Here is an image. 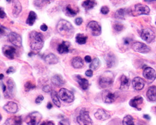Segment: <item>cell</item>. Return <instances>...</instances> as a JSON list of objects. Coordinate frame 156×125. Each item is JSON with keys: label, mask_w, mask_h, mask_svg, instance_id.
Segmentation results:
<instances>
[{"label": "cell", "mask_w": 156, "mask_h": 125, "mask_svg": "<svg viewBox=\"0 0 156 125\" xmlns=\"http://www.w3.org/2000/svg\"><path fill=\"white\" fill-rule=\"evenodd\" d=\"M43 90L45 93H49V92L52 91V88H51V87L49 85H45L43 88Z\"/></svg>", "instance_id": "obj_43"}, {"label": "cell", "mask_w": 156, "mask_h": 125, "mask_svg": "<svg viewBox=\"0 0 156 125\" xmlns=\"http://www.w3.org/2000/svg\"><path fill=\"white\" fill-rule=\"evenodd\" d=\"M3 78H4V75L3 74H1V80L2 81V80L3 79Z\"/></svg>", "instance_id": "obj_58"}, {"label": "cell", "mask_w": 156, "mask_h": 125, "mask_svg": "<svg viewBox=\"0 0 156 125\" xmlns=\"http://www.w3.org/2000/svg\"><path fill=\"white\" fill-rule=\"evenodd\" d=\"M22 123L21 116H13L7 119L3 125H21Z\"/></svg>", "instance_id": "obj_22"}, {"label": "cell", "mask_w": 156, "mask_h": 125, "mask_svg": "<svg viewBox=\"0 0 156 125\" xmlns=\"http://www.w3.org/2000/svg\"><path fill=\"white\" fill-rule=\"evenodd\" d=\"M36 88V86L35 84H34L31 81H27V83H25L24 84V90L25 91L27 92H28L33 89H34Z\"/></svg>", "instance_id": "obj_38"}, {"label": "cell", "mask_w": 156, "mask_h": 125, "mask_svg": "<svg viewBox=\"0 0 156 125\" xmlns=\"http://www.w3.org/2000/svg\"><path fill=\"white\" fill-rule=\"evenodd\" d=\"M84 60H85V61H86L87 62H92V58H91V57H90V56H89V55L85 56Z\"/></svg>", "instance_id": "obj_49"}, {"label": "cell", "mask_w": 156, "mask_h": 125, "mask_svg": "<svg viewBox=\"0 0 156 125\" xmlns=\"http://www.w3.org/2000/svg\"><path fill=\"white\" fill-rule=\"evenodd\" d=\"M16 84L13 80L9 78L7 81L6 90L4 92L5 98H12L15 96L16 94Z\"/></svg>", "instance_id": "obj_7"}, {"label": "cell", "mask_w": 156, "mask_h": 125, "mask_svg": "<svg viewBox=\"0 0 156 125\" xmlns=\"http://www.w3.org/2000/svg\"><path fill=\"white\" fill-rule=\"evenodd\" d=\"M86 75L88 77H91L93 75V71L92 70H88L86 71Z\"/></svg>", "instance_id": "obj_45"}, {"label": "cell", "mask_w": 156, "mask_h": 125, "mask_svg": "<svg viewBox=\"0 0 156 125\" xmlns=\"http://www.w3.org/2000/svg\"><path fill=\"white\" fill-rule=\"evenodd\" d=\"M3 55L10 59H14L16 53V49L15 47L11 46H4L3 49Z\"/></svg>", "instance_id": "obj_15"}, {"label": "cell", "mask_w": 156, "mask_h": 125, "mask_svg": "<svg viewBox=\"0 0 156 125\" xmlns=\"http://www.w3.org/2000/svg\"><path fill=\"white\" fill-rule=\"evenodd\" d=\"M5 16H6L5 12L4 10L3 9V8H1V18H2V19H3V18H5Z\"/></svg>", "instance_id": "obj_50"}, {"label": "cell", "mask_w": 156, "mask_h": 125, "mask_svg": "<svg viewBox=\"0 0 156 125\" xmlns=\"http://www.w3.org/2000/svg\"><path fill=\"white\" fill-rule=\"evenodd\" d=\"M113 83V74L109 71L104 73L99 78V85L102 88H107Z\"/></svg>", "instance_id": "obj_3"}, {"label": "cell", "mask_w": 156, "mask_h": 125, "mask_svg": "<svg viewBox=\"0 0 156 125\" xmlns=\"http://www.w3.org/2000/svg\"><path fill=\"white\" fill-rule=\"evenodd\" d=\"M15 70H15V68L14 67L11 66V67H9V68L7 70V71H6V73H7V74H10V73H15Z\"/></svg>", "instance_id": "obj_47"}, {"label": "cell", "mask_w": 156, "mask_h": 125, "mask_svg": "<svg viewBox=\"0 0 156 125\" xmlns=\"http://www.w3.org/2000/svg\"><path fill=\"white\" fill-rule=\"evenodd\" d=\"M117 96L115 93H113L109 90H106L102 93V100L106 103H112L115 102Z\"/></svg>", "instance_id": "obj_12"}, {"label": "cell", "mask_w": 156, "mask_h": 125, "mask_svg": "<svg viewBox=\"0 0 156 125\" xmlns=\"http://www.w3.org/2000/svg\"><path fill=\"white\" fill-rule=\"evenodd\" d=\"M22 11V6L19 0H12V15L16 18Z\"/></svg>", "instance_id": "obj_19"}, {"label": "cell", "mask_w": 156, "mask_h": 125, "mask_svg": "<svg viewBox=\"0 0 156 125\" xmlns=\"http://www.w3.org/2000/svg\"><path fill=\"white\" fill-rule=\"evenodd\" d=\"M133 86L135 90L140 91L144 88L145 86V81L140 77H136L133 80Z\"/></svg>", "instance_id": "obj_18"}, {"label": "cell", "mask_w": 156, "mask_h": 125, "mask_svg": "<svg viewBox=\"0 0 156 125\" xmlns=\"http://www.w3.org/2000/svg\"><path fill=\"white\" fill-rule=\"evenodd\" d=\"M126 15V9H119L117 10L115 13V17L118 19H124V17Z\"/></svg>", "instance_id": "obj_35"}, {"label": "cell", "mask_w": 156, "mask_h": 125, "mask_svg": "<svg viewBox=\"0 0 156 125\" xmlns=\"http://www.w3.org/2000/svg\"><path fill=\"white\" fill-rule=\"evenodd\" d=\"M42 119V115L37 111H33L30 113L27 118L26 123L28 125H38Z\"/></svg>", "instance_id": "obj_5"}, {"label": "cell", "mask_w": 156, "mask_h": 125, "mask_svg": "<svg viewBox=\"0 0 156 125\" xmlns=\"http://www.w3.org/2000/svg\"><path fill=\"white\" fill-rule=\"evenodd\" d=\"M144 118L145 119H146V120H151V117H150V116L148 115H144Z\"/></svg>", "instance_id": "obj_56"}, {"label": "cell", "mask_w": 156, "mask_h": 125, "mask_svg": "<svg viewBox=\"0 0 156 125\" xmlns=\"http://www.w3.org/2000/svg\"><path fill=\"white\" fill-rule=\"evenodd\" d=\"M109 8L106 6H104L101 8V12L103 15H107L109 13Z\"/></svg>", "instance_id": "obj_40"}, {"label": "cell", "mask_w": 156, "mask_h": 125, "mask_svg": "<svg viewBox=\"0 0 156 125\" xmlns=\"http://www.w3.org/2000/svg\"><path fill=\"white\" fill-rule=\"evenodd\" d=\"M37 19V15L36 14V12L31 11L30 12L29 16L28 17V19L27 20V23L30 25V26H32V25L34 24L35 23V21Z\"/></svg>", "instance_id": "obj_32"}, {"label": "cell", "mask_w": 156, "mask_h": 125, "mask_svg": "<svg viewBox=\"0 0 156 125\" xmlns=\"http://www.w3.org/2000/svg\"><path fill=\"white\" fill-rule=\"evenodd\" d=\"M6 2H7L8 3H10V2H11V0H6Z\"/></svg>", "instance_id": "obj_59"}, {"label": "cell", "mask_w": 156, "mask_h": 125, "mask_svg": "<svg viewBox=\"0 0 156 125\" xmlns=\"http://www.w3.org/2000/svg\"><path fill=\"white\" fill-rule=\"evenodd\" d=\"M96 5L97 3L96 2V0H84L82 3L83 7L86 10H89L93 8Z\"/></svg>", "instance_id": "obj_30"}, {"label": "cell", "mask_w": 156, "mask_h": 125, "mask_svg": "<svg viewBox=\"0 0 156 125\" xmlns=\"http://www.w3.org/2000/svg\"><path fill=\"white\" fill-rule=\"evenodd\" d=\"M8 39L9 41L15 46H22V38L19 34L15 32H11L8 35Z\"/></svg>", "instance_id": "obj_11"}, {"label": "cell", "mask_w": 156, "mask_h": 125, "mask_svg": "<svg viewBox=\"0 0 156 125\" xmlns=\"http://www.w3.org/2000/svg\"><path fill=\"white\" fill-rule=\"evenodd\" d=\"M51 99L53 100V102L54 103V104L58 108H60L61 103L59 102V95H58L57 92L55 90H52V91L51 92Z\"/></svg>", "instance_id": "obj_31"}, {"label": "cell", "mask_w": 156, "mask_h": 125, "mask_svg": "<svg viewBox=\"0 0 156 125\" xmlns=\"http://www.w3.org/2000/svg\"><path fill=\"white\" fill-rule=\"evenodd\" d=\"M1 84H2V88L3 91V93H4V92H5V91L6 90V86L4 84V83H2V82Z\"/></svg>", "instance_id": "obj_54"}, {"label": "cell", "mask_w": 156, "mask_h": 125, "mask_svg": "<svg viewBox=\"0 0 156 125\" xmlns=\"http://www.w3.org/2000/svg\"><path fill=\"white\" fill-rule=\"evenodd\" d=\"M77 121L80 125H93V121L89 116L88 110L86 108H82L80 115L77 117Z\"/></svg>", "instance_id": "obj_4"}, {"label": "cell", "mask_w": 156, "mask_h": 125, "mask_svg": "<svg viewBox=\"0 0 156 125\" xmlns=\"http://www.w3.org/2000/svg\"><path fill=\"white\" fill-rule=\"evenodd\" d=\"M76 80L77 82L79 83L80 86H81V88L83 90H86L88 88L89 84L87 80H86V78H82L80 75H77V76H76Z\"/></svg>", "instance_id": "obj_26"}, {"label": "cell", "mask_w": 156, "mask_h": 125, "mask_svg": "<svg viewBox=\"0 0 156 125\" xmlns=\"http://www.w3.org/2000/svg\"><path fill=\"white\" fill-rule=\"evenodd\" d=\"M105 59L108 68H112L115 66L116 63V58L112 53L108 54L105 57Z\"/></svg>", "instance_id": "obj_28"}, {"label": "cell", "mask_w": 156, "mask_h": 125, "mask_svg": "<svg viewBox=\"0 0 156 125\" xmlns=\"http://www.w3.org/2000/svg\"><path fill=\"white\" fill-rule=\"evenodd\" d=\"M135 12L137 15H149L150 12V8L144 5H142L140 3L137 4L135 5L134 7Z\"/></svg>", "instance_id": "obj_17"}, {"label": "cell", "mask_w": 156, "mask_h": 125, "mask_svg": "<svg viewBox=\"0 0 156 125\" xmlns=\"http://www.w3.org/2000/svg\"><path fill=\"white\" fill-rule=\"evenodd\" d=\"M3 109L9 113L15 114L18 111V105L14 102H9L4 105Z\"/></svg>", "instance_id": "obj_16"}, {"label": "cell", "mask_w": 156, "mask_h": 125, "mask_svg": "<svg viewBox=\"0 0 156 125\" xmlns=\"http://www.w3.org/2000/svg\"><path fill=\"white\" fill-rule=\"evenodd\" d=\"M52 108H53V105L51 104V103L49 102V103H48V105H47V108L49 109H51Z\"/></svg>", "instance_id": "obj_55"}, {"label": "cell", "mask_w": 156, "mask_h": 125, "mask_svg": "<svg viewBox=\"0 0 156 125\" xmlns=\"http://www.w3.org/2000/svg\"><path fill=\"white\" fill-rule=\"evenodd\" d=\"M53 2V0H42V3H45V4H49Z\"/></svg>", "instance_id": "obj_52"}, {"label": "cell", "mask_w": 156, "mask_h": 125, "mask_svg": "<svg viewBox=\"0 0 156 125\" xmlns=\"http://www.w3.org/2000/svg\"><path fill=\"white\" fill-rule=\"evenodd\" d=\"M58 125H70V121L68 118H64L58 123Z\"/></svg>", "instance_id": "obj_41"}, {"label": "cell", "mask_w": 156, "mask_h": 125, "mask_svg": "<svg viewBox=\"0 0 156 125\" xmlns=\"http://www.w3.org/2000/svg\"><path fill=\"white\" fill-rule=\"evenodd\" d=\"M140 37L143 40L147 42L148 43H150L154 40L155 34L152 30L149 28H146L142 30L140 33Z\"/></svg>", "instance_id": "obj_9"}, {"label": "cell", "mask_w": 156, "mask_h": 125, "mask_svg": "<svg viewBox=\"0 0 156 125\" xmlns=\"http://www.w3.org/2000/svg\"><path fill=\"white\" fill-rule=\"evenodd\" d=\"M44 61L49 65H56L59 62L58 57L53 53H49L44 58Z\"/></svg>", "instance_id": "obj_27"}, {"label": "cell", "mask_w": 156, "mask_h": 125, "mask_svg": "<svg viewBox=\"0 0 156 125\" xmlns=\"http://www.w3.org/2000/svg\"><path fill=\"white\" fill-rule=\"evenodd\" d=\"M147 97L148 99L151 102H156V86H152L149 88L147 91Z\"/></svg>", "instance_id": "obj_23"}, {"label": "cell", "mask_w": 156, "mask_h": 125, "mask_svg": "<svg viewBox=\"0 0 156 125\" xmlns=\"http://www.w3.org/2000/svg\"><path fill=\"white\" fill-rule=\"evenodd\" d=\"M83 22V18L79 17V18H77L76 20H75V23L76 25H77V26H80V25H81Z\"/></svg>", "instance_id": "obj_44"}, {"label": "cell", "mask_w": 156, "mask_h": 125, "mask_svg": "<svg viewBox=\"0 0 156 125\" xmlns=\"http://www.w3.org/2000/svg\"><path fill=\"white\" fill-rule=\"evenodd\" d=\"M43 99H44V97H43L42 95L38 96L36 98V100H35V103H36V104H37V105H40V104H41V102L43 101Z\"/></svg>", "instance_id": "obj_42"}, {"label": "cell", "mask_w": 156, "mask_h": 125, "mask_svg": "<svg viewBox=\"0 0 156 125\" xmlns=\"http://www.w3.org/2000/svg\"><path fill=\"white\" fill-rule=\"evenodd\" d=\"M113 28L117 32H121V31H122L123 30L124 26H123L122 24H121L119 23H115L114 24Z\"/></svg>", "instance_id": "obj_39"}, {"label": "cell", "mask_w": 156, "mask_h": 125, "mask_svg": "<svg viewBox=\"0 0 156 125\" xmlns=\"http://www.w3.org/2000/svg\"><path fill=\"white\" fill-rule=\"evenodd\" d=\"M129 85H130L129 79L126 76H125V75H122L121 78L120 89L122 90H126L128 89Z\"/></svg>", "instance_id": "obj_29"}, {"label": "cell", "mask_w": 156, "mask_h": 125, "mask_svg": "<svg viewBox=\"0 0 156 125\" xmlns=\"http://www.w3.org/2000/svg\"><path fill=\"white\" fill-rule=\"evenodd\" d=\"M6 30V28L4 27H3V26H1V36H2L3 35H5V30Z\"/></svg>", "instance_id": "obj_51"}, {"label": "cell", "mask_w": 156, "mask_h": 125, "mask_svg": "<svg viewBox=\"0 0 156 125\" xmlns=\"http://www.w3.org/2000/svg\"><path fill=\"white\" fill-rule=\"evenodd\" d=\"M144 2L147 3H152V2H156V0H144Z\"/></svg>", "instance_id": "obj_57"}, {"label": "cell", "mask_w": 156, "mask_h": 125, "mask_svg": "<svg viewBox=\"0 0 156 125\" xmlns=\"http://www.w3.org/2000/svg\"><path fill=\"white\" fill-rule=\"evenodd\" d=\"M70 43L68 41H62L57 48V50L59 54L68 53L69 52Z\"/></svg>", "instance_id": "obj_21"}, {"label": "cell", "mask_w": 156, "mask_h": 125, "mask_svg": "<svg viewBox=\"0 0 156 125\" xmlns=\"http://www.w3.org/2000/svg\"><path fill=\"white\" fill-rule=\"evenodd\" d=\"M66 14H67L68 16H69V17H73V16H75L77 15L78 11H77L71 8V5H68V6H66Z\"/></svg>", "instance_id": "obj_37"}, {"label": "cell", "mask_w": 156, "mask_h": 125, "mask_svg": "<svg viewBox=\"0 0 156 125\" xmlns=\"http://www.w3.org/2000/svg\"><path fill=\"white\" fill-rule=\"evenodd\" d=\"M40 29L43 31H46L48 30V26L46 24H43L42 25H41Z\"/></svg>", "instance_id": "obj_48"}, {"label": "cell", "mask_w": 156, "mask_h": 125, "mask_svg": "<svg viewBox=\"0 0 156 125\" xmlns=\"http://www.w3.org/2000/svg\"><path fill=\"white\" fill-rule=\"evenodd\" d=\"M40 125H55V124L53 121H43Z\"/></svg>", "instance_id": "obj_46"}, {"label": "cell", "mask_w": 156, "mask_h": 125, "mask_svg": "<svg viewBox=\"0 0 156 125\" xmlns=\"http://www.w3.org/2000/svg\"><path fill=\"white\" fill-rule=\"evenodd\" d=\"M71 65L74 68H76V69L82 68L84 66L83 60L80 56L74 57L71 60Z\"/></svg>", "instance_id": "obj_24"}, {"label": "cell", "mask_w": 156, "mask_h": 125, "mask_svg": "<svg viewBox=\"0 0 156 125\" xmlns=\"http://www.w3.org/2000/svg\"><path fill=\"white\" fill-rule=\"evenodd\" d=\"M101 65V61L98 58H94L93 61L90 62V64L89 65V68L90 70H96L97 69L99 68V67Z\"/></svg>", "instance_id": "obj_34"}, {"label": "cell", "mask_w": 156, "mask_h": 125, "mask_svg": "<svg viewBox=\"0 0 156 125\" xmlns=\"http://www.w3.org/2000/svg\"><path fill=\"white\" fill-rule=\"evenodd\" d=\"M87 30L93 36H98L101 34V25L96 21H90L87 26Z\"/></svg>", "instance_id": "obj_8"}, {"label": "cell", "mask_w": 156, "mask_h": 125, "mask_svg": "<svg viewBox=\"0 0 156 125\" xmlns=\"http://www.w3.org/2000/svg\"><path fill=\"white\" fill-rule=\"evenodd\" d=\"M122 125H134L133 116L131 115H126L123 119Z\"/></svg>", "instance_id": "obj_36"}, {"label": "cell", "mask_w": 156, "mask_h": 125, "mask_svg": "<svg viewBox=\"0 0 156 125\" xmlns=\"http://www.w3.org/2000/svg\"><path fill=\"white\" fill-rule=\"evenodd\" d=\"M133 49L134 51L140 53H148L151 51V48L141 42H135L133 45Z\"/></svg>", "instance_id": "obj_10"}, {"label": "cell", "mask_w": 156, "mask_h": 125, "mask_svg": "<svg viewBox=\"0 0 156 125\" xmlns=\"http://www.w3.org/2000/svg\"><path fill=\"white\" fill-rule=\"evenodd\" d=\"M94 116L98 120L105 121L111 118V115L108 111L102 108H99L94 113Z\"/></svg>", "instance_id": "obj_14"}, {"label": "cell", "mask_w": 156, "mask_h": 125, "mask_svg": "<svg viewBox=\"0 0 156 125\" xmlns=\"http://www.w3.org/2000/svg\"><path fill=\"white\" fill-rule=\"evenodd\" d=\"M131 40L128 38H125V39H124V43H125L126 45H129V43L131 42Z\"/></svg>", "instance_id": "obj_53"}, {"label": "cell", "mask_w": 156, "mask_h": 125, "mask_svg": "<svg viewBox=\"0 0 156 125\" xmlns=\"http://www.w3.org/2000/svg\"><path fill=\"white\" fill-rule=\"evenodd\" d=\"M143 98L140 96H136L132 98L129 102V105L135 108L136 109H138L139 110H140V109L139 108L143 103Z\"/></svg>", "instance_id": "obj_20"}, {"label": "cell", "mask_w": 156, "mask_h": 125, "mask_svg": "<svg viewBox=\"0 0 156 125\" xmlns=\"http://www.w3.org/2000/svg\"><path fill=\"white\" fill-rule=\"evenodd\" d=\"M87 40V36L84 35V34L79 33L77 34L76 36V42L80 45L85 44Z\"/></svg>", "instance_id": "obj_33"}, {"label": "cell", "mask_w": 156, "mask_h": 125, "mask_svg": "<svg viewBox=\"0 0 156 125\" xmlns=\"http://www.w3.org/2000/svg\"><path fill=\"white\" fill-rule=\"evenodd\" d=\"M58 95L62 101L66 103H70L74 100V95L73 92L66 88H61L58 93Z\"/></svg>", "instance_id": "obj_6"}, {"label": "cell", "mask_w": 156, "mask_h": 125, "mask_svg": "<svg viewBox=\"0 0 156 125\" xmlns=\"http://www.w3.org/2000/svg\"><path fill=\"white\" fill-rule=\"evenodd\" d=\"M143 77L147 81L153 82L156 78V72L152 68L146 67L143 71Z\"/></svg>", "instance_id": "obj_13"}, {"label": "cell", "mask_w": 156, "mask_h": 125, "mask_svg": "<svg viewBox=\"0 0 156 125\" xmlns=\"http://www.w3.org/2000/svg\"><path fill=\"white\" fill-rule=\"evenodd\" d=\"M56 28L58 32L65 37L71 36L74 33V28L72 24L65 20H61L58 22Z\"/></svg>", "instance_id": "obj_2"}, {"label": "cell", "mask_w": 156, "mask_h": 125, "mask_svg": "<svg viewBox=\"0 0 156 125\" xmlns=\"http://www.w3.org/2000/svg\"><path fill=\"white\" fill-rule=\"evenodd\" d=\"M51 82L55 86L60 87L65 84V81L60 74H55L52 77Z\"/></svg>", "instance_id": "obj_25"}, {"label": "cell", "mask_w": 156, "mask_h": 125, "mask_svg": "<svg viewBox=\"0 0 156 125\" xmlns=\"http://www.w3.org/2000/svg\"><path fill=\"white\" fill-rule=\"evenodd\" d=\"M155 24H156V22H155Z\"/></svg>", "instance_id": "obj_60"}, {"label": "cell", "mask_w": 156, "mask_h": 125, "mask_svg": "<svg viewBox=\"0 0 156 125\" xmlns=\"http://www.w3.org/2000/svg\"><path fill=\"white\" fill-rule=\"evenodd\" d=\"M30 48L34 52H39L44 46L43 36L41 33L33 31L29 35Z\"/></svg>", "instance_id": "obj_1"}]
</instances>
